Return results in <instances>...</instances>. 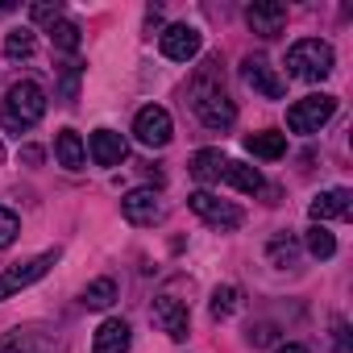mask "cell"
Segmentation results:
<instances>
[{
	"label": "cell",
	"instance_id": "6da1fadb",
	"mask_svg": "<svg viewBox=\"0 0 353 353\" xmlns=\"http://www.w3.org/2000/svg\"><path fill=\"white\" fill-rule=\"evenodd\" d=\"M216 63H208L204 67V75L192 83V108H196V117L208 125V129H229L233 121H237V104L229 100V92L221 88V79H216V71H212Z\"/></svg>",
	"mask_w": 353,
	"mask_h": 353
},
{
	"label": "cell",
	"instance_id": "7a4b0ae2",
	"mask_svg": "<svg viewBox=\"0 0 353 353\" xmlns=\"http://www.w3.org/2000/svg\"><path fill=\"white\" fill-rule=\"evenodd\" d=\"M42 117H46V92H42V83L21 79V83H13V88L5 92V104H0V125H5V129L26 133V129H34Z\"/></svg>",
	"mask_w": 353,
	"mask_h": 353
},
{
	"label": "cell",
	"instance_id": "3957f363",
	"mask_svg": "<svg viewBox=\"0 0 353 353\" xmlns=\"http://www.w3.org/2000/svg\"><path fill=\"white\" fill-rule=\"evenodd\" d=\"M332 46L328 42H320V38H303V42H295L291 46V54H287V71L295 75V79H303V83H320L324 75H332Z\"/></svg>",
	"mask_w": 353,
	"mask_h": 353
},
{
	"label": "cell",
	"instance_id": "277c9868",
	"mask_svg": "<svg viewBox=\"0 0 353 353\" xmlns=\"http://www.w3.org/2000/svg\"><path fill=\"white\" fill-rule=\"evenodd\" d=\"M336 112V96L320 92V96H303L287 108V129L291 133H320Z\"/></svg>",
	"mask_w": 353,
	"mask_h": 353
},
{
	"label": "cell",
	"instance_id": "5b68a950",
	"mask_svg": "<svg viewBox=\"0 0 353 353\" xmlns=\"http://www.w3.org/2000/svg\"><path fill=\"white\" fill-rule=\"evenodd\" d=\"M188 204H192V212H196L204 225H212V229H221V233L241 229V221H245V212H241L237 204H229V200H221V196H212V192H196Z\"/></svg>",
	"mask_w": 353,
	"mask_h": 353
},
{
	"label": "cell",
	"instance_id": "8992f818",
	"mask_svg": "<svg viewBox=\"0 0 353 353\" xmlns=\"http://www.w3.org/2000/svg\"><path fill=\"white\" fill-rule=\"evenodd\" d=\"M54 258H59V254H38V258H26V262L5 266V274H0V299H9V295L34 287L38 279H46V270L54 266Z\"/></svg>",
	"mask_w": 353,
	"mask_h": 353
},
{
	"label": "cell",
	"instance_id": "52a82bcc",
	"mask_svg": "<svg viewBox=\"0 0 353 353\" xmlns=\"http://www.w3.org/2000/svg\"><path fill=\"white\" fill-rule=\"evenodd\" d=\"M0 353H63V341L50 332V328H13L0 336Z\"/></svg>",
	"mask_w": 353,
	"mask_h": 353
},
{
	"label": "cell",
	"instance_id": "ba28073f",
	"mask_svg": "<svg viewBox=\"0 0 353 353\" xmlns=\"http://www.w3.org/2000/svg\"><path fill=\"white\" fill-rule=\"evenodd\" d=\"M133 133H137L141 145L162 150V145L174 137V121H170V112H166L162 104H145V108L137 112V121H133Z\"/></svg>",
	"mask_w": 353,
	"mask_h": 353
},
{
	"label": "cell",
	"instance_id": "9c48e42d",
	"mask_svg": "<svg viewBox=\"0 0 353 353\" xmlns=\"http://www.w3.org/2000/svg\"><path fill=\"white\" fill-rule=\"evenodd\" d=\"M121 212H125L129 225H158L166 216V204L154 188H133V192L121 196Z\"/></svg>",
	"mask_w": 353,
	"mask_h": 353
},
{
	"label": "cell",
	"instance_id": "30bf717a",
	"mask_svg": "<svg viewBox=\"0 0 353 353\" xmlns=\"http://www.w3.org/2000/svg\"><path fill=\"white\" fill-rule=\"evenodd\" d=\"M154 324H158L170 341H188V332H192V312H188L183 299L158 295V299H154Z\"/></svg>",
	"mask_w": 353,
	"mask_h": 353
},
{
	"label": "cell",
	"instance_id": "8fae6325",
	"mask_svg": "<svg viewBox=\"0 0 353 353\" xmlns=\"http://www.w3.org/2000/svg\"><path fill=\"white\" fill-rule=\"evenodd\" d=\"M158 46H162V54H166L170 63H192V59L200 54L204 38H200L196 26H166L162 38H158Z\"/></svg>",
	"mask_w": 353,
	"mask_h": 353
},
{
	"label": "cell",
	"instance_id": "7c38bea8",
	"mask_svg": "<svg viewBox=\"0 0 353 353\" xmlns=\"http://www.w3.org/2000/svg\"><path fill=\"white\" fill-rule=\"evenodd\" d=\"M241 79H245V83H250V88H254L258 96H266V100H279V96L287 92L283 75H279V71H274V67H270V63H266L262 54H258V59L250 54V59L241 63Z\"/></svg>",
	"mask_w": 353,
	"mask_h": 353
},
{
	"label": "cell",
	"instance_id": "4fadbf2b",
	"mask_svg": "<svg viewBox=\"0 0 353 353\" xmlns=\"http://www.w3.org/2000/svg\"><path fill=\"white\" fill-rule=\"evenodd\" d=\"M245 21L258 38H279L283 26H287V5H279V0H262V5H250L245 9Z\"/></svg>",
	"mask_w": 353,
	"mask_h": 353
},
{
	"label": "cell",
	"instance_id": "5bb4252c",
	"mask_svg": "<svg viewBox=\"0 0 353 353\" xmlns=\"http://www.w3.org/2000/svg\"><path fill=\"white\" fill-rule=\"evenodd\" d=\"M353 212V192L349 188H328L312 200V221L324 225V221H349Z\"/></svg>",
	"mask_w": 353,
	"mask_h": 353
},
{
	"label": "cell",
	"instance_id": "9a60e30c",
	"mask_svg": "<svg viewBox=\"0 0 353 353\" xmlns=\"http://www.w3.org/2000/svg\"><path fill=\"white\" fill-rule=\"evenodd\" d=\"M88 150H92V162H96V166H121V162H125V154H129L125 137H121V133H112V129H96V133H92V141H88Z\"/></svg>",
	"mask_w": 353,
	"mask_h": 353
},
{
	"label": "cell",
	"instance_id": "2e32d148",
	"mask_svg": "<svg viewBox=\"0 0 353 353\" xmlns=\"http://www.w3.org/2000/svg\"><path fill=\"white\" fill-rule=\"evenodd\" d=\"M129 341H133V332H129L125 320H104V324L96 328L92 353H129Z\"/></svg>",
	"mask_w": 353,
	"mask_h": 353
},
{
	"label": "cell",
	"instance_id": "e0dca14e",
	"mask_svg": "<svg viewBox=\"0 0 353 353\" xmlns=\"http://www.w3.org/2000/svg\"><path fill=\"white\" fill-rule=\"evenodd\" d=\"M225 166H229V158L221 150H196L192 154V174H196L200 183H221Z\"/></svg>",
	"mask_w": 353,
	"mask_h": 353
},
{
	"label": "cell",
	"instance_id": "ac0fdd59",
	"mask_svg": "<svg viewBox=\"0 0 353 353\" xmlns=\"http://www.w3.org/2000/svg\"><path fill=\"white\" fill-rule=\"evenodd\" d=\"M245 150H250L254 158L274 162V158H283V154H287V137H283V133H274V129H262V133H250V137H245Z\"/></svg>",
	"mask_w": 353,
	"mask_h": 353
},
{
	"label": "cell",
	"instance_id": "d6986e66",
	"mask_svg": "<svg viewBox=\"0 0 353 353\" xmlns=\"http://www.w3.org/2000/svg\"><path fill=\"white\" fill-rule=\"evenodd\" d=\"M54 154H59V162H63L67 170H79V166L88 162V145H83V137H79L75 129H63V133H59Z\"/></svg>",
	"mask_w": 353,
	"mask_h": 353
},
{
	"label": "cell",
	"instance_id": "ffe728a7",
	"mask_svg": "<svg viewBox=\"0 0 353 353\" xmlns=\"http://www.w3.org/2000/svg\"><path fill=\"white\" fill-rule=\"evenodd\" d=\"M225 183H233L237 192H245V196H258L266 183H262V174H258V166H245V162H229L225 166V174H221Z\"/></svg>",
	"mask_w": 353,
	"mask_h": 353
},
{
	"label": "cell",
	"instance_id": "44dd1931",
	"mask_svg": "<svg viewBox=\"0 0 353 353\" xmlns=\"http://www.w3.org/2000/svg\"><path fill=\"white\" fill-rule=\"evenodd\" d=\"M307 254L320 258V262H328V258L336 254V237H332L324 225H312V229H307Z\"/></svg>",
	"mask_w": 353,
	"mask_h": 353
},
{
	"label": "cell",
	"instance_id": "7402d4cb",
	"mask_svg": "<svg viewBox=\"0 0 353 353\" xmlns=\"http://www.w3.org/2000/svg\"><path fill=\"white\" fill-rule=\"evenodd\" d=\"M112 299H117V283H112V279H96V283H88V291H83V307H96V312H104Z\"/></svg>",
	"mask_w": 353,
	"mask_h": 353
},
{
	"label": "cell",
	"instance_id": "603a6c76",
	"mask_svg": "<svg viewBox=\"0 0 353 353\" xmlns=\"http://www.w3.org/2000/svg\"><path fill=\"white\" fill-rule=\"evenodd\" d=\"M50 42H54L59 50L75 54V50H79V26H75V21H67V17H63V21H54V26H50Z\"/></svg>",
	"mask_w": 353,
	"mask_h": 353
},
{
	"label": "cell",
	"instance_id": "cb8c5ba5",
	"mask_svg": "<svg viewBox=\"0 0 353 353\" xmlns=\"http://www.w3.org/2000/svg\"><path fill=\"white\" fill-rule=\"evenodd\" d=\"M237 307H241V291L237 287H216L212 291V316L216 320H229Z\"/></svg>",
	"mask_w": 353,
	"mask_h": 353
},
{
	"label": "cell",
	"instance_id": "d4e9b609",
	"mask_svg": "<svg viewBox=\"0 0 353 353\" xmlns=\"http://www.w3.org/2000/svg\"><path fill=\"white\" fill-rule=\"evenodd\" d=\"M30 54H34V34H30V30H13V34L5 38V59L17 63V59H30Z\"/></svg>",
	"mask_w": 353,
	"mask_h": 353
},
{
	"label": "cell",
	"instance_id": "484cf974",
	"mask_svg": "<svg viewBox=\"0 0 353 353\" xmlns=\"http://www.w3.org/2000/svg\"><path fill=\"white\" fill-rule=\"evenodd\" d=\"M295 254H299L295 237H274L270 241V262L274 266H295Z\"/></svg>",
	"mask_w": 353,
	"mask_h": 353
},
{
	"label": "cell",
	"instance_id": "4316f807",
	"mask_svg": "<svg viewBox=\"0 0 353 353\" xmlns=\"http://www.w3.org/2000/svg\"><path fill=\"white\" fill-rule=\"evenodd\" d=\"M17 233H21V221H17V212L0 208V250H9V245L17 241Z\"/></svg>",
	"mask_w": 353,
	"mask_h": 353
},
{
	"label": "cell",
	"instance_id": "83f0119b",
	"mask_svg": "<svg viewBox=\"0 0 353 353\" xmlns=\"http://www.w3.org/2000/svg\"><path fill=\"white\" fill-rule=\"evenodd\" d=\"M30 17L38 26H54V21H63V5H59V0H54V5H50V0H42V5H30Z\"/></svg>",
	"mask_w": 353,
	"mask_h": 353
},
{
	"label": "cell",
	"instance_id": "f1b7e54d",
	"mask_svg": "<svg viewBox=\"0 0 353 353\" xmlns=\"http://www.w3.org/2000/svg\"><path fill=\"white\" fill-rule=\"evenodd\" d=\"M332 349H336V353H353V345H349V324H345L341 316L332 320Z\"/></svg>",
	"mask_w": 353,
	"mask_h": 353
},
{
	"label": "cell",
	"instance_id": "f546056e",
	"mask_svg": "<svg viewBox=\"0 0 353 353\" xmlns=\"http://www.w3.org/2000/svg\"><path fill=\"white\" fill-rule=\"evenodd\" d=\"M21 162L38 166V162H42V150H38V145H26V150H21Z\"/></svg>",
	"mask_w": 353,
	"mask_h": 353
},
{
	"label": "cell",
	"instance_id": "4dcf8cb0",
	"mask_svg": "<svg viewBox=\"0 0 353 353\" xmlns=\"http://www.w3.org/2000/svg\"><path fill=\"white\" fill-rule=\"evenodd\" d=\"M274 353H307V349H303V345H295V341H287V345H279Z\"/></svg>",
	"mask_w": 353,
	"mask_h": 353
},
{
	"label": "cell",
	"instance_id": "1f68e13d",
	"mask_svg": "<svg viewBox=\"0 0 353 353\" xmlns=\"http://www.w3.org/2000/svg\"><path fill=\"white\" fill-rule=\"evenodd\" d=\"M0 162H5V141H0Z\"/></svg>",
	"mask_w": 353,
	"mask_h": 353
}]
</instances>
